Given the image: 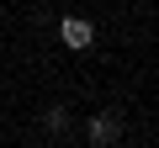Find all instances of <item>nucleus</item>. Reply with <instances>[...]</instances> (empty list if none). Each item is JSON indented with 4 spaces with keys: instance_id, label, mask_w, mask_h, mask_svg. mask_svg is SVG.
<instances>
[{
    "instance_id": "1",
    "label": "nucleus",
    "mask_w": 159,
    "mask_h": 148,
    "mask_svg": "<svg viewBox=\"0 0 159 148\" xmlns=\"http://www.w3.org/2000/svg\"><path fill=\"white\" fill-rule=\"evenodd\" d=\"M58 37H64V48L80 53V48H90V42H96V27H90L85 16H64V21H58Z\"/></svg>"
},
{
    "instance_id": "2",
    "label": "nucleus",
    "mask_w": 159,
    "mask_h": 148,
    "mask_svg": "<svg viewBox=\"0 0 159 148\" xmlns=\"http://www.w3.org/2000/svg\"><path fill=\"white\" fill-rule=\"evenodd\" d=\"M90 143H117V116H111V111L90 116Z\"/></svg>"
},
{
    "instance_id": "3",
    "label": "nucleus",
    "mask_w": 159,
    "mask_h": 148,
    "mask_svg": "<svg viewBox=\"0 0 159 148\" xmlns=\"http://www.w3.org/2000/svg\"><path fill=\"white\" fill-rule=\"evenodd\" d=\"M43 122H48V127H53V132H64V122H69V116H64V106H53V111H48V116H43Z\"/></svg>"
},
{
    "instance_id": "4",
    "label": "nucleus",
    "mask_w": 159,
    "mask_h": 148,
    "mask_svg": "<svg viewBox=\"0 0 159 148\" xmlns=\"http://www.w3.org/2000/svg\"><path fill=\"white\" fill-rule=\"evenodd\" d=\"M101 148H122V143H101Z\"/></svg>"
}]
</instances>
